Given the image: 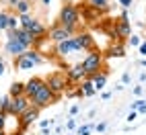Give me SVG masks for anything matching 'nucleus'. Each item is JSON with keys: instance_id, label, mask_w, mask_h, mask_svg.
Wrapping results in <instances>:
<instances>
[{"instance_id": "1", "label": "nucleus", "mask_w": 146, "mask_h": 135, "mask_svg": "<svg viewBox=\"0 0 146 135\" xmlns=\"http://www.w3.org/2000/svg\"><path fill=\"white\" fill-rule=\"evenodd\" d=\"M58 25H62L64 29H68L70 33L76 35V29H78V25H80V10H78V4H74V2L62 4L60 14H58Z\"/></svg>"}, {"instance_id": "2", "label": "nucleus", "mask_w": 146, "mask_h": 135, "mask_svg": "<svg viewBox=\"0 0 146 135\" xmlns=\"http://www.w3.org/2000/svg\"><path fill=\"white\" fill-rule=\"evenodd\" d=\"M43 62H45V57L41 55V51L27 49L23 55L15 57V68H17V72H29V70H33V68L41 66Z\"/></svg>"}, {"instance_id": "3", "label": "nucleus", "mask_w": 146, "mask_h": 135, "mask_svg": "<svg viewBox=\"0 0 146 135\" xmlns=\"http://www.w3.org/2000/svg\"><path fill=\"white\" fill-rule=\"evenodd\" d=\"M82 68H84V72H86L89 78L95 76L97 72L105 70V55H103V51L99 49V47H95L93 51L86 53V57L82 60Z\"/></svg>"}, {"instance_id": "4", "label": "nucleus", "mask_w": 146, "mask_h": 135, "mask_svg": "<svg viewBox=\"0 0 146 135\" xmlns=\"http://www.w3.org/2000/svg\"><path fill=\"white\" fill-rule=\"evenodd\" d=\"M45 84L50 86V90L56 94V98H60V96L66 92V88L70 86L66 72H52V74L45 78Z\"/></svg>"}, {"instance_id": "5", "label": "nucleus", "mask_w": 146, "mask_h": 135, "mask_svg": "<svg viewBox=\"0 0 146 135\" xmlns=\"http://www.w3.org/2000/svg\"><path fill=\"white\" fill-rule=\"evenodd\" d=\"M54 100H58V98H56V94L50 90V86H47V84H43L41 88L31 96V104H33V107H37V109H45V107H50Z\"/></svg>"}, {"instance_id": "6", "label": "nucleus", "mask_w": 146, "mask_h": 135, "mask_svg": "<svg viewBox=\"0 0 146 135\" xmlns=\"http://www.w3.org/2000/svg\"><path fill=\"white\" fill-rule=\"evenodd\" d=\"M33 104H31V98H29L27 94L23 96H15L13 102H11V111H8V117H21V115L27 111V109H31Z\"/></svg>"}, {"instance_id": "7", "label": "nucleus", "mask_w": 146, "mask_h": 135, "mask_svg": "<svg viewBox=\"0 0 146 135\" xmlns=\"http://www.w3.org/2000/svg\"><path fill=\"white\" fill-rule=\"evenodd\" d=\"M111 37H113L115 41H128L130 37H132V25H130V21H123V18H119V21L113 25Z\"/></svg>"}, {"instance_id": "8", "label": "nucleus", "mask_w": 146, "mask_h": 135, "mask_svg": "<svg viewBox=\"0 0 146 135\" xmlns=\"http://www.w3.org/2000/svg\"><path fill=\"white\" fill-rule=\"evenodd\" d=\"M66 76H68V82L70 84H80L82 80L89 78L86 72H84V68H82V62L74 64V66H68L66 68Z\"/></svg>"}, {"instance_id": "9", "label": "nucleus", "mask_w": 146, "mask_h": 135, "mask_svg": "<svg viewBox=\"0 0 146 135\" xmlns=\"http://www.w3.org/2000/svg\"><path fill=\"white\" fill-rule=\"evenodd\" d=\"M72 37H70V39H66V41H62V43H56V53L60 55V57H70L74 53H80L78 45H76V41L72 39Z\"/></svg>"}, {"instance_id": "10", "label": "nucleus", "mask_w": 146, "mask_h": 135, "mask_svg": "<svg viewBox=\"0 0 146 135\" xmlns=\"http://www.w3.org/2000/svg\"><path fill=\"white\" fill-rule=\"evenodd\" d=\"M74 33H70L68 29H64L62 25H52L50 27V33H47V39H50L52 43H62V41H66V39H70Z\"/></svg>"}, {"instance_id": "11", "label": "nucleus", "mask_w": 146, "mask_h": 135, "mask_svg": "<svg viewBox=\"0 0 146 135\" xmlns=\"http://www.w3.org/2000/svg\"><path fill=\"white\" fill-rule=\"evenodd\" d=\"M72 39L76 41V45H78L80 51H93V49H95V37H93L91 33H86V31L76 33Z\"/></svg>"}, {"instance_id": "12", "label": "nucleus", "mask_w": 146, "mask_h": 135, "mask_svg": "<svg viewBox=\"0 0 146 135\" xmlns=\"http://www.w3.org/2000/svg\"><path fill=\"white\" fill-rule=\"evenodd\" d=\"M39 111L41 109H37V107H31V109H27L23 115H21V117H19V123H21V129H29V127H31V125L37 121V119H39Z\"/></svg>"}, {"instance_id": "13", "label": "nucleus", "mask_w": 146, "mask_h": 135, "mask_svg": "<svg viewBox=\"0 0 146 135\" xmlns=\"http://www.w3.org/2000/svg\"><path fill=\"white\" fill-rule=\"evenodd\" d=\"M27 51V47L19 41V39H6V43H4V53H8L15 60V57H19V55H23Z\"/></svg>"}, {"instance_id": "14", "label": "nucleus", "mask_w": 146, "mask_h": 135, "mask_svg": "<svg viewBox=\"0 0 146 135\" xmlns=\"http://www.w3.org/2000/svg\"><path fill=\"white\" fill-rule=\"evenodd\" d=\"M8 6L15 10V14H31V0H8Z\"/></svg>"}, {"instance_id": "15", "label": "nucleus", "mask_w": 146, "mask_h": 135, "mask_svg": "<svg viewBox=\"0 0 146 135\" xmlns=\"http://www.w3.org/2000/svg\"><path fill=\"white\" fill-rule=\"evenodd\" d=\"M43 84H45V78H41V76H31V78L25 82V94L31 98V96H33L37 90H39Z\"/></svg>"}, {"instance_id": "16", "label": "nucleus", "mask_w": 146, "mask_h": 135, "mask_svg": "<svg viewBox=\"0 0 146 135\" xmlns=\"http://www.w3.org/2000/svg\"><path fill=\"white\" fill-rule=\"evenodd\" d=\"M103 55H105V60H111V57H123L125 55V43L123 41H113L109 47H107V51Z\"/></svg>"}, {"instance_id": "17", "label": "nucleus", "mask_w": 146, "mask_h": 135, "mask_svg": "<svg viewBox=\"0 0 146 135\" xmlns=\"http://www.w3.org/2000/svg\"><path fill=\"white\" fill-rule=\"evenodd\" d=\"M107 78H109V72H107V68H105V70H101V72H97L95 76H91V82H93V86H95V90H97V92L105 88Z\"/></svg>"}, {"instance_id": "18", "label": "nucleus", "mask_w": 146, "mask_h": 135, "mask_svg": "<svg viewBox=\"0 0 146 135\" xmlns=\"http://www.w3.org/2000/svg\"><path fill=\"white\" fill-rule=\"evenodd\" d=\"M80 16H84L89 23H93V21H99V16H101V10H97V8H93L89 2H84L82 10H80Z\"/></svg>"}, {"instance_id": "19", "label": "nucleus", "mask_w": 146, "mask_h": 135, "mask_svg": "<svg viewBox=\"0 0 146 135\" xmlns=\"http://www.w3.org/2000/svg\"><path fill=\"white\" fill-rule=\"evenodd\" d=\"M8 94H11V98H15V96H23L25 94V82L15 80L11 84V88H8Z\"/></svg>"}, {"instance_id": "20", "label": "nucleus", "mask_w": 146, "mask_h": 135, "mask_svg": "<svg viewBox=\"0 0 146 135\" xmlns=\"http://www.w3.org/2000/svg\"><path fill=\"white\" fill-rule=\"evenodd\" d=\"M80 92H82V96H93L97 92L95 86H93V82H91V78H86V80L80 82Z\"/></svg>"}, {"instance_id": "21", "label": "nucleus", "mask_w": 146, "mask_h": 135, "mask_svg": "<svg viewBox=\"0 0 146 135\" xmlns=\"http://www.w3.org/2000/svg\"><path fill=\"white\" fill-rule=\"evenodd\" d=\"M93 8H97V10H101V12H105V10H109V0H86Z\"/></svg>"}, {"instance_id": "22", "label": "nucleus", "mask_w": 146, "mask_h": 135, "mask_svg": "<svg viewBox=\"0 0 146 135\" xmlns=\"http://www.w3.org/2000/svg\"><path fill=\"white\" fill-rule=\"evenodd\" d=\"M17 29H21V21H19V14L11 12V16H8V29H6V31H17Z\"/></svg>"}, {"instance_id": "23", "label": "nucleus", "mask_w": 146, "mask_h": 135, "mask_svg": "<svg viewBox=\"0 0 146 135\" xmlns=\"http://www.w3.org/2000/svg\"><path fill=\"white\" fill-rule=\"evenodd\" d=\"M11 102H13V98H11V94H6V96H2V98H0V111L8 115V111H11Z\"/></svg>"}, {"instance_id": "24", "label": "nucleus", "mask_w": 146, "mask_h": 135, "mask_svg": "<svg viewBox=\"0 0 146 135\" xmlns=\"http://www.w3.org/2000/svg\"><path fill=\"white\" fill-rule=\"evenodd\" d=\"M8 16H11V12L0 10V31H6L8 29Z\"/></svg>"}, {"instance_id": "25", "label": "nucleus", "mask_w": 146, "mask_h": 135, "mask_svg": "<svg viewBox=\"0 0 146 135\" xmlns=\"http://www.w3.org/2000/svg\"><path fill=\"white\" fill-rule=\"evenodd\" d=\"M93 131V125L89 123V125H82V127H78V131H76V135H89Z\"/></svg>"}, {"instance_id": "26", "label": "nucleus", "mask_w": 146, "mask_h": 135, "mask_svg": "<svg viewBox=\"0 0 146 135\" xmlns=\"http://www.w3.org/2000/svg\"><path fill=\"white\" fill-rule=\"evenodd\" d=\"M128 43H130V45H134V47H140V45H142V39H140L138 35H132L130 39H128Z\"/></svg>"}, {"instance_id": "27", "label": "nucleus", "mask_w": 146, "mask_h": 135, "mask_svg": "<svg viewBox=\"0 0 146 135\" xmlns=\"http://www.w3.org/2000/svg\"><path fill=\"white\" fill-rule=\"evenodd\" d=\"M136 117H138V113L132 111V113L128 115V117H125V121H128V123H134V121H136Z\"/></svg>"}, {"instance_id": "28", "label": "nucleus", "mask_w": 146, "mask_h": 135, "mask_svg": "<svg viewBox=\"0 0 146 135\" xmlns=\"http://www.w3.org/2000/svg\"><path fill=\"white\" fill-rule=\"evenodd\" d=\"M117 2H119V4H121V6L125 8V10H128V8L132 6V2H134V0H117Z\"/></svg>"}, {"instance_id": "29", "label": "nucleus", "mask_w": 146, "mask_h": 135, "mask_svg": "<svg viewBox=\"0 0 146 135\" xmlns=\"http://www.w3.org/2000/svg\"><path fill=\"white\" fill-rule=\"evenodd\" d=\"M136 113H140V115H146V100H142L140 102V107H138V111Z\"/></svg>"}, {"instance_id": "30", "label": "nucleus", "mask_w": 146, "mask_h": 135, "mask_svg": "<svg viewBox=\"0 0 146 135\" xmlns=\"http://www.w3.org/2000/svg\"><path fill=\"white\" fill-rule=\"evenodd\" d=\"M130 82V72H123L121 74V84H128Z\"/></svg>"}, {"instance_id": "31", "label": "nucleus", "mask_w": 146, "mask_h": 135, "mask_svg": "<svg viewBox=\"0 0 146 135\" xmlns=\"http://www.w3.org/2000/svg\"><path fill=\"white\" fill-rule=\"evenodd\" d=\"M142 92H144V86H142V84H140V86H134V94H136V96H140Z\"/></svg>"}, {"instance_id": "32", "label": "nucleus", "mask_w": 146, "mask_h": 135, "mask_svg": "<svg viewBox=\"0 0 146 135\" xmlns=\"http://www.w3.org/2000/svg\"><path fill=\"white\" fill-rule=\"evenodd\" d=\"M66 129H76V119H70V121H68Z\"/></svg>"}, {"instance_id": "33", "label": "nucleus", "mask_w": 146, "mask_h": 135, "mask_svg": "<svg viewBox=\"0 0 146 135\" xmlns=\"http://www.w3.org/2000/svg\"><path fill=\"white\" fill-rule=\"evenodd\" d=\"M78 109H80V107H78V104H72V107H70V115H72V117H74V115H76V113H78Z\"/></svg>"}, {"instance_id": "34", "label": "nucleus", "mask_w": 146, "mask_h": 135, "mask_svg": "<svg viewBox=\"0 0 146 135\" xmlns=\"http://www.w3.org/2000/svg\"><path fill=\"white\" fill-rule=\"evenodd\" d=\"M107 129V123H99V125H97V131H99V133H103Z\"/></svg>"}, {"instance_id": "35", "label": "nucleus", "mask_w": 146, "mask_h": 135, "mask_svg": "<svg viewBox=\"0 0 146 135\" xmlns=\"http://www.w3.org/2000/svg\"><path fill=\"white\" fill-rule=\"evenodd\" d=\"M140 102H142V100H136V102H132V104H130V109H132V111H138V107H140Z\"/></svg>"}, {"instance_id": "36", "label": "nucleus", "mask_w": 146, "mask_h": 135, "mask_svg": "<svg viewBox=\"0 0 146 135\" xmlns=\"http://www.w3.org/2000/svg\"><path fill=\"white\" fill-rule=\"evenodd\" d=\"M140 53H142V55H146V39H144V41H142V45H140Z\"/></svg>"}, {"instance_id": "37", "label": "nucleus", "mask_w": 146, "mask_h": 135, "mask_svg": "<svg viewBox=\"0 0 146 135\" xmlns=\"http://www.w3.org/2000/svg\"><path fill=\"white\" fill-rule=\"evenodd\" d=\"M4 74V60H2V55H0V76Z\"/></svg>"}, {"instance_id": "38", "label": "nucleus", "mask_w": 146, "mask_h": 135, "mask_svg": "<svg viewBox=\"0 0 146 135\" xmlns=\"http://www.w3.org/2000/svg\"><path fill=\"white\" fill-rule=\"evenodd\" d=\"M121 18H123V21H130V14H128V10H125V8H123V12H121Z\"/></svg>"}, {"instance_id": "39", "label": "nucleus", "mask_w": 146, "mask_h": 135, "mask_svg": "<svg viewBox=\"0 0 146 135\" xmlns=\"http://www.w3.org/2000/svg\"><path fill=\"white\" fill-rule=\"evenodd\" d=\"M41 4H43V6H50V4H52V0H41Z\"/></svg>"}, {"instance_id": "40", "label": "nucleus", "mask_w": 146, "mask_h": 135, "mask_svg": "<svg viewBox=\"0 0 146 135\" xmlns=\"http://www.w3.org/2000/svg\"><path fill=\"white\" fill-rule=\"evenodd\" d=\"M140 66H142V68H146V60H140Z\"/></svg>"}, {"instance_id": "41", "label": "nucleus", "mask_w": 146, "mask_h": 135, "mask_svg": "<svg viewBox=\"0 0 146 135\" xmlns=\"http://www.w3.org/2000/svg\"><path fill=\"white\" fill-rule=\"evenodd\" d=\"M62 2H64V4H68V2H72V0H62Z\"/></svg>"}, {"instance_id": "42", "label": "nucleus", "mask_w": 146, "mask_h": 135, "mask_svg": "<svg viewBox=\"0 0 146 135\" xmlns=\"http://www.w3.org/2000/svg\"><path fill=\"white\" fill-rule=\"evenodd\" d=\"M31 2H33V0H31Z\"/></svg>"}, {"instance_id": "43", "label": "nucleus", "mask_w": 146, "mask_h": 135, "mask_svg": "<svg viewBox=\"0 0 146 135\" xmlns=\"http://www.w3.org/2000/svg\"><path fill=\"white\" fill-rule=\"evenodd\" d=\"M144 27H146V25H144Z\"/></svg>"}]
</instances>
